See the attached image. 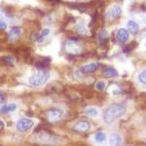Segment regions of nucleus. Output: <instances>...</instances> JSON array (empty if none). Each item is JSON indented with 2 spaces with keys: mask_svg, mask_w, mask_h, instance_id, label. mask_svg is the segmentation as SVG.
I'll use <instances>...</instances> for the list:
<instances>
[{
  "mask_svg": "<svg viewBox=\"0 0 146 146\" xmlns=\"http://www.w3.org/2000/svg\"><path fill=\"white\" fill-rule=\"evenodd\" d=\"M65 53L71 56H77L82 53V45L77 40H67L64 43Z\"/></svg>",
  "mask_w": 146,
  "mask_h": 146,
  "instance_id": "3",
  "label": "nucleus"
},
{
  "mask_svg": "<svg viewBox=\"0 0 146 146\" xmlns=\"http://www.w3.org/2000/svg\"><path fill=\"white\" fill-rule=\"evenodd\" d=\"M49 34H50V29H48V28H45V29L42 30L41 35L37 37L36 40H37L38 42H42V41H43V38H44V37L47 36V35H49Z\"/></svg>",
  "mask_w": 146,
  "mask_h": 146,
  "instance_id": "18",
  "label": "nucleus"
},
{
  "mask_svg": "<svg viewBox=\"0 0 146 146\" xmlns=\"http://www.w3.org/2000/svg\"><path fill=\"white\" fill-rule=\"evenodd\" d=\"M3 60L7 63H13L14 58L12 56H3Z\"/></svg>",
  "mask_w": 146,
  "mask_h": 146,
  "instance_id": "22",
  "label": "nucleus"
},
{
  "mask_svg": "<svg viewBox=\"0 0 146 146\" xmlns=\"http://www.w3.org/2000/svg\"><path fill=\"white\" fill-rule=\"evenodd\" d=\"M17 109V104L16 103H10V104L3 105L1 107V113L2 114H7V113L13 112Z\"/></svg>",
  "mask_w": 146,
  "mask_h": 146,
  "instance_id": "15",
  "label": "nucleus"
},
{
  "mask_svg": "<svg viewBox=\"0 0 146 146\" xmlns=\"http://www.w3.org/2000/svg\"><path fill=\"white\" fill-rule=\"evenodd\" d=\"M98 68V65L96 63H89V64L84 65L81 68V72L85 74H90V73H95Z\"/></svg>",
  "mask_w": 146,
  "mask_h": 146,
  "instance_id": "10",
  "label": "nucleus"
},
{
  "mask_svg": "<svg viewBox=\"0 0 146 146\" xmlns=\"http://www.w3.org/2000/svg\"><path fill=\"white\" fill-rule=\"evenodd\" d=\"M145 124H146V120H145Z\"/></svg>",
  "mask_w": 146,
  "mask_h": 146,
  "instance_id": "26",
  "label": "nucleus"
},
{
  "mask_svg": "<svg viewBox=\"0 0 146 146\" xmlns=\"http://www.w3.org/2000/svg\"><path fill=\"white\" fill-rule=\"evenodd\" d=\"M6 27H7V25H6V23L4 22L3 20H1V22H0V29L3 31V30H5L6 29Z\"/></svg>",
  "mask_w": 146,
  "mask_h": 146,
  "instance_id": "23",
  "label": "nucleus"
},
{
  "mask_svg": "<svg viewBox=\"0 0 146 146\" xmlns=\"http://www.w3.org/2000/svg\"><path fill=\"white\" fill-rule=\"evenodd\" d=\"M20 35H21V28L19 27H13L8 33V40L10 42H13L16 39H18Z\"/></svg>",
  "mask_w": 146,
  "mask_h": 146,
  "instance_id": "9",
  "label": "nucleus"
},
{
  "mask_svg": "<svg viewBox=\"0 0 146 146\" xmlns=\"http://www.w3.org/2000/svg\"><path fill=\"white\" fill-rule=\"evenodd\" d=\"M109 144H110V146H122L121 136L116 133H111L110 138H109Z\"/></svg>",
  "mask_w": 146,
  "mask_h": 146,
  "instance_id": "11",
  "label": "nucleus"
},
{
  "mask_svg": "<svg viewBox=\"0 0 146 146\" xmlns=\"http://www.w3.org/2000/svg\"><path fill=\"white\" fill-rule=\"evenodd\" d=\"M85 113H86L88 116H91V117H96L98 115V109L95 107H90V108H87L86 111H85Z\"/></svg>",
  "mask_w": 146,
  "mask_h": 146,
  "instance_id": "17",
  "label": "nucleus"
},
{
  "mask_svg": "<svg viewBox=\"0 0 146 146\" xmlns=\"http://www.w3.org/2000/svg\"><path fill=\"white\" fill-rule=\"evenodd\" d=\"M138 81L140 83L146 85V70H143V71H141L139 73V75H138Z\"/></svg>",
  "mask_w": 146,
  "mask_h": 146,
  "instance_id": "20",
  "label": "nucleus"
},
{
  "mask_svg": "<svg viewBox=\"0 0 146 146\" xmlns=\"http://www.w3.org/2000/svg\"><path fill=\"white\" fill-rule=\"evenodd\" d=\"M127 27H128L129 32H131V34H136L139 30V25L135 21H129L128 23H127Z\"/></svg>",
  "mask_w": 146,
  "mask_h": 146,
  "instance_id": "13",
  "label": "nucleus"
},
{
  "mask_svg": "<svg viewBox=\"0 0 146 146\" xmlns=\"http://www.w3.org/2000/svg\"><path fill=\"white\" fill-rule=\"evenodd\" d=\"M46 116L47 119L49 120V122L55 123V122H58V120L62 119V111L60 109H58V108H51V109L46 111Z\"/></svg>",
  "mask_w": 146,
  "mask_h": 146,
  "instance_id": "5",
  "label": "nucleus"
},
{
  "mask_svg": "<svg viewBox=\"0 0 146 146\" xmlns=\"http://www.w3.org/2000/svg\"><path fill=\"white\" fill-rule=\"evenodd\" d=\"M96 89H98V90L102 91V90H104V89H105V83H104V82H102V81H98V82H96Z\"/></svg>",
  "mask_w": 146,
  "mask_h": 146,
  "instance_id": "21",
  "label": "nucleus"
},
{
  "mask_svg": "<svg viewBox=\"0 0 146 146\" xmlns=\"http://www.w3.org/2000/svg\"><path fill=\"white\" fill-rule=\"evenodd\" d=\"M117 40L119 41V43L125 44L129 38V30L125 29V28H120L116 33Z\"/></svg>",
  "mask_w": 146,
  "mask_h": 146,
  "instance_id": "8",
  "label": "nucleus"
},
{
  "mask_svg": "<svg viewBox=\"0 0 146 146\" xmlns=\"http://www.w3.org/2000/svg\"><path fill=\"white\" fill-rule=\"evenodd\" d=\"M121 15H122V9L120 6H113L106 13V17L109 20H117L118 18L121 17Z\"/></svg>",
  "mask_w": 146,
  "mask_h": 146,
  "instance_id": "7",
  "label": "nucleus"
},
{
  "mask_svg": "<svg viewBox=\"0 0 146 146\" xmlns=\"http://www.w3.org/2000/svg\"><path fill=\"white\" fill-rule=\"evenodd\" d=\"M90 129H91V123L89 121H86V120H81V121L77 122L71 128L72 131H74L76 133H87V131H90Z\"/></svg>",
  "mask_w": 146,
  "mask_h": 146,
  "instance_id": "4",
  "label": "nucleus"
},
{
  "mask_svg": "<svg viewBox=\"0 0 146 146\" xmlns=\"http://www.w3.org/2000/svg\"><path fill=\"white\" fill-rule=\"evenodd\" d=\"M33 121L28 118H23L21 120H19L17 123V129L20 133H25V131H29L30 129L33 127Z\"/></svg>",
  "mask_w": 146,
  "mask_h": 146,
  "instance_id": "6",
  "label": "nucleus"
},
{
  "mask_svg": "<svg viewBox=\"0 0 146 146\" xmlns=\"http://www.w3.org/2000/svg\"><path fill=\"white\" fill-rule=\"evenodd\" d=\"M77 30L80 32V33H83L85 34L87 32V29H86V27H85V23L84 22H80L78 25H77Z\"/></svg>",
  "mask_w": 146,
  "mask_h": 146,
  "instance_id": "19",
  "label": "nucleus"
},
{
  "mask_svg": "<svg viewBox=\"0 0 146 146\" xmlns=\"http://www.w3.org/2000/svg\"><path fill=\"white\" fill-rule=\"evenodd\" d=\"M98 40L100 45H104L108 40V33L105 29H101L98 34Z\"/></svg>",
  "mask_w": 146,
  "mask_h": 146,
  "instance_id": "14",
  "label": "nucleus"
},
{
  "mask_svg": "<svg viewBox=\"0 0 146 146\" xmlns=\"http://www.w3.org/2000/svg\"><path fill=\"white\" fill-rule=\"evenodd\" d=\"M125 113H126L125 105L121 104V103H113L105 109L104 113H103V120L106 124L110 125L117 119H119L120 117L123 116Z\"/></svg>",
  "mask_w": 146,
  "mask_h": 146,
  "instance_id": "1",
  "label": "nucleus"
},
{
  "mask_svg": "<svg viewBox=\"0 0 146 146\" xmlns=\"http://www.w3.org/2000/svg\"><path fill=\"white\" fill-rule=\"evenodd\" d=\"M105 139H106V135H105L104 133H102V131H98V133H96L95 135V140L96 142H103Z\"/></svg>",
  "mask_w": 146,
  "mask_h": 146,
  "instance_id": "16",
  "label": "nucleus"
},
{
  "mask_svg": "<svg viewBox=\"0 0 146 146\" xmlns=\"http://www.w3.org/2000/svg\"><path fill=\"white\" fill-rule=\"evenodd\" d=\"M50 73L46 68H39L35 74L29 78V83L33 87H40L48 81Z\"/></svg>",
  "mask_w": 146,
  "mask_h": 146,
  "instance_id": "2",
  "label": "nucleus"
},
{
  "mask_svg": "<svg viewBox=\"0 0 146 146\" xmlns=\"http://www.w3.org/2000/svg\"><path fill=\"white\" fill-rule=\"evenodd\" d=\"M0 124H1V129L3 131V127H4V124H3V121L0 122Z\"/></svg>",
  "mask_w": 146,
  "mask_h": 146,
  "instance_id": "25",
  "label": "nucleus"
},
{
  "mask_svg": "<svg viewBox=\"0 0 146 146\" xmlns=\"http://www.w3.org/2000/svg\"><path fill=\"white\" fill-rule=\"evenodd\" d=\"M102 75H103V77H105V78H114V77L118 76L119 74H118V71H117L115 68L107 67L106 69L103 70Z\"/></svg>",
  "mask_w": 146,
  "mask_h": 146,
  "instance_id": "12",
  "label": "nucleus"
},
{
  "mask_svg": "<svg viewBox=\"0 0 146 146\" xmlns=\"http://www.w3.org/2000/svg\"><path fill=\"white\" fill-rule=\"evenodd\" d=\"M145 22H146V19H145Z\"/></svg>",
  "mask_w": 146,
  "mask_h": 146,
  "instance_id": "27",
  "label": "nucleus"
},
{
  "mask_svg": "<svg viewBox=\"0 0 146 146\" xmlns=\"http://www.w3.org/2000/svg\"><path fill=\"white\" fill-rule=\"evenodd\" d=\"M5 98H3V94H1V103H3V102H5Z\"/></svg>",
  "mask_w": 146,
  "mask_h": 146,
  "instance_id": "24",
  "label": "nucleus"
}]
</instances>
